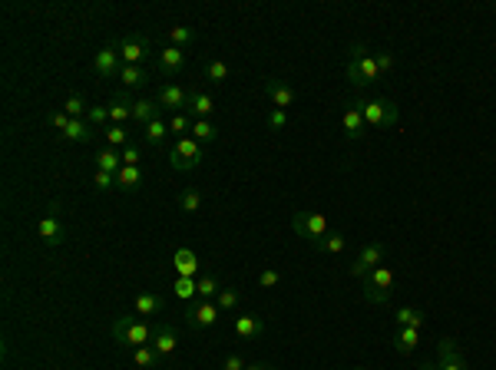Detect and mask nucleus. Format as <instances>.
I'll list each match as a JSON object with an SVG mask.
<instances>
[{
	"label": "nucleus",
	"mask_w": 496,
	"mask_h": 370,
	"mask_svg": "<svg viewBox=\"0 0 496 370\" xmlns=\"http://www.w3.org/2000/svg\"><path fill=\"white\" fill-rule=\"evenodd\" d=\"M347 79H351V87L354 89H371L378 87L380 79V66H378V56L371 53L364 44H351V50H347Z\"/></svg>",
	"instance_id": "f257e3e1"
},
{
	"label": "nucleus",
	"mask_w": 496,
	"mask_h": 370,
	"mask_svg": "<svg viewBox=\"0 0 496 370\" xmlns=\"http://www.w3.org/2000/svg\"><path fill=\"white\" fill-rule=\"evenodd\" d=\"M354 103H357V109L364 113V122L371 126V129H390V126H397L400 113H397V106H394L390 99H384V96H357Z\"/></svg>",
	"instance_id": "f03ea898"
},
{
	"label": "nucleus",
	"mask_w": 496,
	"mask_h": 370,
	"mask_svg": "<svg viewBox=\"0 0 496 370\" xmlns=\"http://www.w3.org/2000/svg\"><path fill=\"white\" fill-rule=\"evenodd\" d=\"M152 331H156V327H152L146 317H116V321H113V338H116V344L132 347V350L152 344Z\"/></svg>",
	"instance_id": "7ed1b4c3"
},
{
	"label": "nucleus",
	"mask_w": 496,
	"mask_h": 370,
	"mask_svg": "<svg viewBox=\"0 0 496 370\" xmlns=\"http://www.w3.org/2000/svg\"><path fill=\"white\" fill-rule=\"evenodd\" d=\"M116 50L126 66H146L149 60H156V50H152L149 37H142V33H126L116 44Z\"/></svg>",
	"instance_id": "20e7f679"
},
{
	"label": "nucleus",
	"mask_w": 496,
	"mask_h": 370,
	"mask_svg": "<svg viewBox=\"0 0 496 370\" xmlns=\"http://www.w3.org/2000/svg\"><path fill=\"white\" fill-rule=\"evenodd\" d=\"M205 159V149L202 142H195L192 136H182V139H175V146L169 149V165H173L175 172H192L195 165Z\"/></svg>",
	"instance_id": "39448f33"
},
{
	"label": "nucleus",
	"mask_w": 496,
	"mask_h": 370,
	"mask_svg": "<svg viewBox=\"0 0 496 370\" xmlns=\"http://www.w3.org/2000/svg\"><path fill=\"white\" fill-rule=\"evenodd\" d=\"M394 294V268L380 264L364 278V301L367 305H384Z\"/></svg>",
	"instance_id": "423d86ee"
},
{
	"label": "nucleus",
	"mask_w": 496,
	"mask_h": 370,
	"mask_svg": "<svg viewBox=\"0 0 496 370\" xmlns=\"http://www.w3.org/2000/svg\"><path fill=\"white\" fill-rule=\"evenodd\" d=\"M37 235L44 238L46 248H56V245H63V238H66V222H63V215H60V202H50L46 215L40 218V225H37Z\"/></svg>",
	"instance_id": "0eeeda50"
},
{
	"label": "nucleus",
	"mask_w": 496,
	"mask_h": 370,
	"mask_svg": "<svg viewBox=\"0 0 496 370\" xmlns=\"http://www.w3.org/2000/svg\"><path fill=\"white\" fill-rule=\"evenodd\" d=\"M384 255H388L384 241H367L364 248L357 251L354 264H351V274H354V278H367L374 268H380V264H384Z\"/></svg>",
	"instance_id": "6e6552de"
},
{
	"label": "nucleus",
	"mask_w": 496,
	"mask_h": 370,
	"mask_svg": "<svg viewBox=\"0 0 496 370\" xmlns=\"http://www.w3.org/2000/svg\"><path fill=\"white\" fill-rule=\"evenodd\" d=\"M292 229L298 231V238L318 241L321 235H328V218H324L321 212H294Z\"/></svg>",
	"instance_id": "1a4fd4ad"
},
{
	"label": "nucleus",
	"mask_w": 496,
	"mask_h": 370,
	"mask_svg": "<svg viewBox=\"0 0 496 370\" xmlns=\"http://www.w3.org/2000/svg\"><path fill=\"white\" fill-rule=\"evenodd\" d=\"M222 311H218L216 301H195V305L185 307V324L192 331H205V327H216Z\"/></svg>",
	"instance_id": "9d476101"
},
{
	"label": "nucleus",
	"mask_w": 496,
	"mask_h": 370,
	"mask_svg": "<svg viewBox=\"0 0 496 370\" xmlns=\"http://www.w3.org/2000/svg\"><path fill=\"white\" fill-rule=\"evenodd\" d=\"M437 367L440 370H470L464 350L457 347V340L453 338H443L440 344H437Z\"/></svg>",
	"instance_id": "9b49d317"
},
{
	"label": "nucleus",
	"mask_w": 496,
	"mask_h": 370,
	"mask_svg": "<svg viewBox=\"0 0 496 370\" xmlns=\"http://www.w3.org/2000/svg\"><path fill=\"white\" fill-rule=\"evenodd\" d=\"M156 103L162 106V113H185L189 106V93L175 83H162L159 93H156Z\"/></svg>",
	"instance_id": "f8f14e48"
},
{
	"label": "nucleus",
	"mask_w": 496,
	"mask_h": 370,
	"mask_svg": "<svg viewBox=\"0 0 496 370\" xmlns=\"http://www.w3.org/2000/svg\"><path fill=\"white\" fill-rule=\"evenodd\" d=\"M93 70H97L99 77H106V79H119V70H123V56H119L116 44L103 46V50L93 56Z\"/></svg>",
	"instance_id": "ddd939ff"
},
{
	"label": "nucleus",
	"mask_w": 496,
	"mask_h": 370,
	"mask_svg": "<svg viewBox=\"0 0 496 370\" xmlns=\"http://www.w3.org/2000/svg\"><path fill=\"white\" fill-rule=\"evenodd\" d=\"M156 70H159L162 77H179V70L185 66V50H179V46H162V50H156Z\"/></svg>",
	"instance_id": "4468645a"
},
{
	"label": "nucleus",
	"mask_w": 496,
	"mask_h": 370,
	"mask_svg": "<svg viewBox=\"0 0 496 370\" xmlns=\"http://www.w3.org/2000/svg\"><path fill=\"white\" fill-rule=\"evenodd\" d=\"M341 129H345L347 139H361L367 129V122H364V113L357 109V103H347L345 113H341Z\"/></svg>",
	"instance_id": "2eb2a0df"
},
{
	"label": "nucleus",
	"mask_w": 496,
	"mask_h": 370,
	"mask_svg": "<svg viewBox=\"0 0 496 370\" xmlns=\"http://www.w3.org/2000/svg\"><path fill=\"white\" fill-rule=\"evenodd\" d=\"M265 93H268V99H271V106L275 109H285L288 113V106L294 103V89L288 87V83H281V79H265Z\"/></svg>",
	"instance_id": "dca6fc26"
},
{
	"label": "nucleus",
	"mask_w": 496,
	"mask_h": 370,
	"mask_svg": "<svg viewBox=\"0 0 496 370\" xmlns=\"http://www.w3.org/2000/svg\"><path fill=\"white\" fill-rule=\"evenodd\" d=\"M152 347L159 350V357H173L175 347H179V338H175V331L169 324H156V331H152Z\"/></svg>",
	"instance_id": "f3484780"
},
{
	"label": "nucleus",
	"mask_w": 496,
	"mask_h": 370,
	"mask_svg": "<svg viewBox=\"0 0 496 370\" xmlns=\"http://www.w3.org/2000/svg\"><path fill=\"white\" fill-rule=\"evenodd\" d=\"M185 109H189L192 120H209V116L216 113V99L209 96L205 89H192V93H189V106Z\"/></svg>",
	"instance_id": "a211bd4d"
},
{
	"label": "nucleus",
	"mask_w": 496,
	"mask_h": 370,
	"mask_svg": "<svg viewBox=\"0 0 496 370\" xmlns=\"http://www.w3.org/2000/svg\"><path fill=\"white\" fill-rule=\"evenodd\" d=\"M265 334V321L259 314H238L235 317V338L242 340H259Z\"/></svg>",
	"instance_id": "6ab92c4d"
},
{
	"label": "nucleus",
	"mask_w": 496,
	"mask_h": 370,
	"mask_svg": "<svg viewBox=\"0 0 496 370\" xmlns=\"http://www.w3.org/2000/svg\"><path fill=\"white\" fill-rule=\"evenodd\" d=\"M132 120H136L142 129H146L149 122L162 120V106L156 103V99H136V103H132Z\"/></svg>",
	"instance_id": "aec40b11"
},
{
	"label": "nucleus",
	"mask_w": 496,
	"mask_h": 370,
	"mask_svg": "<svg viewBox=\"0 0 496 370\" xmlns=\"http://www.w3.org/2000/svg\"><path fill=\"white\" fill-rule=\"evenodd\" d=\"M173 262H175L179 278H199V255L192 248H179L173 255Z\"/></svg>",
	"instance_id": "412c9836"
},
{
	"label": "nucleus",
	"mask_w": 496,
	"mask_h": 370,
	"mask_svg": "<svg viewBox=\"0 0 496 370\" xmlns=\"http://www.w3.org/2000/svg\"><path fill=\"white\" fill-rule=\"evenodd\" d=\"M149 66H126L123 63V70H119V83L126 89H140V87H146L149 83Z\"/></svg>",
	"instance_id": "4be33fe9"
},
{
	"label": "nucleus",
	"mask_w": 496,
	"mask_h": 370,
	"mask_svg": "<svg viewBox=\"0 0 496 370\" xmlns=\"http://www.w3.org/2000/svg\"><path fill=\"white\" fill-rule=\"evenodd\" d=\"M126 120H132V99H130V93H119V96H113V103H109V122H113V126H123Z\"/></svg>",
	"instance_id": "5701e85b"
},
{
	"label": "nucleus",
	"mask_w": 496,
	"mask_h": 370,
	"mask_svg": "<svg viewBox=\"0 0 496 370\" xmlns=\"http://www.w3.org/2000/svg\"><path fill=\"white\" fill-rule=\"evenodd\" d=\"M142 179H146V175H142L140 165H123V169L116 172V189H123V192H136V189L142 185Z\"/></svg>",
	"instance_id": "b1692460"
},
{
	"label": "nucleus",
	"mask_w": 496,
	"mask_h": 370,
	"mask_svg": "<svg viewBox=\"0 0 496 370\" xmlns=\"http://www.w3.org/2000/svg\"><path fill=\"white\" fill-rule=\"evenodd\" d=\"M60 136H63L66 142H89L93 136H97V129H93L87 120H70V126H66Z\"/></svg>",
	"instance_id": "393cba45"
},
{
	"label": "nucleus",
	"mask_w": 496,
	"mask_h": 370,
	"mask_svg": "<svg viewBox=\"0 0 496 370\" xmlns=\"http://www.w3.org/2000/svg\"><path fill=\"white\" fill-rule=\"evenodd\" d=\"M97 169L99 172H113L116 175L119 169H123V153H116L113 146H103L97 153Z\"/></svg>",
	"instance_id": "a878e982"
},
{
	"label": "nucleus",
	"mask_w": 496,
	"mask_h": 370,
	"mask_svg": "<svg viewBox=\"0 0 496 370\" xmlns=\"http://www.w3.org/2000/svg\"><path fill=\"white\" fill-rule=\"evenodd\" d=\"M390 344H394L400 354H410V350L421 344V331H417V327H400L397 334L390 338Z\"/></svg>",
	"instance_id": "bb28decb"
},
{
	"label": "nucleus",
	"mask_w": 496,
	"mask_h": 370,
	"mask_svg": "<svg viewBox=\"0 0 496 370\" xmlns=\"http://www.w3.org/2000/svg\"><path fill=\"white\" fill-rule=\"evenodd\" d=\"M311 248L328 251V255H341V251L347 248V238L341 235V231H328V235H321L318 241H311Z\"/></svg>",
	"instance_id": "cd10ccee"
},
{
	"label": "nucleus",
	"mask_w": 496,
	"mask_h": 370,
	"mask_svg": "<svg viewBox=\"0 0 496 370\" xmlns=\"http://www.w3.org/2000/svg\"><path fill=\"white\" fill-rule=\"evenodd\" d=\"M232 77V70H228V63L225 60H218V56H212L209 63H205V79L212 83V87H222L225 79Z\"/></svg>",
	"instance_id": "c85d7f7f"
},
{
	"label": "nucleus",
	"mask_w": 496,
	"mask_h": 370,
	"mask_svg": "<svg viewBox=\"0 0 496 370\" xmlns=\"http://www.w3.org/2000/svg\"><path fill=\"white\" fill-rule=\"evenodd\" d=\"M195 142H202V146H209V142L218 139V126L212 120H195L192 122V132H189Z\"/></svg>",
	"instance_id": "c756f323"
},
{
	"label": "nucleus",
	"mask_w": 496,
	"mask_h": 370,
	"mask_svg": "<svg viewBox=\"0 0 496 370\" xmlns=\"http://www.w3.org/2000/svg\"><path fill=\"white\" fill-rule=\"evenodd\" d=\"M162 311L159 294H136V317H152Z\"/></svg>",
	"instance_id": "7c9ffc66"
},
{
	"label": "nucleus",
	"mask_w": 496,
	"mask_h": 370,
	"mask_svg": "<svg viewBox=\"0 0 496 370\" xmlns=\"http://www.w3.org/2000/svg\"><path fill=\"white\" fill-rule=\"evenodd\" d=\"M195 281H199V301H216L218 291H222V281L216 274H199Z\"/></svg>",
	"instance_id": "2f4dec72"
},
{
	"label": "nucleus",
	"mask_w": 496,
	"mask_h": 370,
	"mask_svg": "<svg viewBox=\"0 0 496 370\" xmlns=\"http://www.w3.org/2000/svg\"><path fill=\"white\" fill-rule=\"evenodd\" d=\"M394 321H397L400 327H417V331H421V327H423V311H421V307H397V311H394Z\"/></svg>",
	"instance_id": "473e14b6"
},
{
	"label": "nucleus",
	"mask_w": 496,
	"mask_h": 370,
	"mask_svg": "<svg viewBox=\"0 0 496 370\" xmlns=\"http://www.w3.org/2000/svg\"><path fill=\"white\" fill-rule=\"evenodd\" d=\"M63 113L70 116V120H87L89 106L83 103V96H80V93H70V96L63 99Z\"/></svg>",
	"instance_id": "72a5a7b5"
},
{
	"label": "nucleus",
	"mask_w": 496,
	"mask_h": 370,
	"mask_svg": "<svg viewBox=\"0 0 496 370\" xmlns=\"http://www.w3.org/2000/svg\"><path fill=\"white\" fill-rule=\"evenodd\" d=\"M159 350L152 347V344H146V347H136L132 350V364H136V367H156V364H159Z\"/></svg>",
	"instance_id": "f704fd0d"
},
{
	"label": "nucleus",
	"mask_w": 496,
	"mask_h": 370,
	"mask_svg": "<svg viewBox=\"0 0 496 370\" xmlns=\"http://www.w3.org/2000/svg\"><path fill=\"white\" fill-rule=\"evenodd\" d=\"M179 208L189 212V215H195V212L202 208V192H199V189H182V192H179Z\"/></svg>",
	"instance_id": "c9c22d12"
},
{
	"label": "nucleus",
	"mask_w": 496,
	"mask_h": 370,
	"mask_svg": "<svg viewBox=\"0 0 496 370\" xmlns=\"http://www.w3.org/2000/svg\"><path fill=\"white\" fill-rule=\"evenodd\" d=\"M189 44H195V30H192V27H173V30H169V46L185 50Z\"/></svg>",
	"instance_id": "e433bc0d"
},
{
	"label": "nucleus",
	"mask_w": 496,
	"mask_h": 370,
	"mask_svg": "<svg viewBox=\"0 0 496 370\" xmlns=\"http://www.w3.org/2000/svg\"><path fill=\"white\" fill-rule=\"evenodd\" d=\"M103 136H106V142L113 149H126V146H130V132L123 129V126H113V122H109L106 129H103Z\"/></svg>",
	"instance_id": "4c0bfd02"
},
{
	"label": "nucleus",
	"mask_w": 496,
	"mask_h": 370,
	"mask_svg": "<svg viewBox=\"0 0 496 370\" xmlns=\"http://www.w3.org/2000/svg\"><path fill=\"white\" fill-rule=\"evenodd\" d=\"M192 116H185V113H173V116H169V132H175V136H179V139H182V136H189V132H192Z\"/></svg>",
	"instance_id": "58836bf2"
},
{
	"label": "nucleus",
	"mask_w": 496,
	"mask_h": 370,
	"mask_svg": "<svg viewBox=\"0 0 496 370\" xmlns=\"http://www.w3.org/2000/svg\"><path fill=\"white\" fill-rule=\"evenodd\" d=\"M166 136H169V120H156L146 126V142H152V146H159Z\"/></svg>",
	"instance_id": "ea45409f"
},
{
	"label": "nucleus",
	"mask_w": 496,
	"mask_h": 370,
	"mask_svg": "<svg viewBox=\"0 0 496 370\" xmlns=\"http://www.w3.org/2000/svg\"><path fill=\"white\" fill-rule=\"evenodd\" d=\"M175 294H179L182 301L199 298V281H195V278H179V281H175Z\"/></svg>",
	"instance_id": "a19ab883"
},
{
	"label": "nucleus",
	"mask_w": 496,
	"mask_h": 370,
	"mask_svg": "<svg viewBox=\"0 0 496 370\" xmlns=\"http://www.w3.org/2000/svg\"><path fill=\"white\" fill-rule=\"evenodd\" d=\"M87 122L93 126V129H103V126L109 122V106H89Z\"/></svg>",
	"instance_id": "79ce46f5"
},
{
	"label": "nucleus",
	"mask_w": 496,
	"mask_h": 370,
	"mask_svg": "<svg viewBox=\"0 0 496 370\" xmlns=\"http://www.w3.org/2000/svg\"><path fill=\"white\" fill-rule=\"evenodd\" d=\"M216 305H218V311H222V314H225V311H232V307L238 305V291H235V288H222V291H218V298H216Z\"/></svg>",
	"instance_id": "37998d69"
},
{
	"label": "nucleus",
	"mask_w": 496,
	"mask_h": 370,
	"mask_svg": "<svg viewBox=\"0 0 496 370\" xmlns=\"http://www.w3.org/2000/svg\"><path fill=\"white\" fill-rule=\"evenodd\" d=\"M123 153V165H140V159H142V149L136 146V142H130L126 149H119Z\"/></svg>",
	"instance_id": "c03bdc74"
},
{
	"label": "nucleus",
	"mask_w": 496,
	"mask_h": 370,
	"mask_svg": "<svg viewBox=\"0 0 496 370\" xmlns=\"http://www.w3.org/2000/svg\"><path fill=\"white\" fill-rule=\"evenodd\" d=\"M285 126H288V113H285V109H271L268 113V129H285Z\"/></svg>",
	"instance_id": "a18cd8bd"
},
{
	"label": "nucleus",
	"mask_w": 496,
	"mask_h": 370,
	"mask_svg": "<svg viewBox=\"0 0 496 370\" xmlns=\"http://www.w3.org/2000/svg\"><path fill=\"white\" fill-rule=\"evenodd\" d=\"M93 182H97L99 192H109V189H116V175H113V172H99V169H97V179H93Z\"/></svg>",
	"instance_id": "49530a36"
},
{
	"label": "nucleus",
	"mask_w": 496,
	"mask_h": 370,
	"mask_svg": "<svg viewBox=\"0 0 496 370\" xmlns=\"http://www.w3.org/2000/svg\"><path fill=\"white\" fill-rule=\"evenodd\" d=\"M281 281V274L275 272V268H265V272L259 274V288H278Z\"/></svg>",
	"instance_id": "de8ad7c7"
},
{
	"label": "nucleus",
	"mask_w": 496,
	"mask_h": 370,
	"mask_svg": "<svg viewBox=\"0 0 496 370\" xmlns=\"http://www.w3.org/2000/svg\"><path fill=\"white\" fill-rule=\"evenodd\" d=\"M374 56H378V66H380V77H388L390 70H394V53H390V50H388V53H374Z\"/></svg>",
	"instance_id": "09e8293b"
},
{
	"label": "nucleus",
	"mask_w": 496,
	"mask_h": 370,
	"mask_svg": "<svg viewBox=\"0 0 496 370\" xmlns=\"http://www.w3.org/2000/svg\"><path fill=\"white\" fill-rule=\"evenodd\" d=\"M245 357H238V354H228L225 360H222V370H245Z\"/></svg>",
	"instance_id": "8fccbe9b"
},
{
	"label": "nucleus",
	"mask_w": 496,
	"mask_h": 370,
	"mask_svg": "<svg viewBox=\"0 0 496 370\" xmlns=\"http://www.w3.org/2000/svg\"><path fill=\"white\" fill-rule=\"evenodd\" d=\"M50 126H54L56 132H63L66 126H70V116H66L63 109H60V113H54V120H50Z\"/></svg>",
	"instance_id": "3c124183"
},
{
	"label": "nucleus",
	"mask_w": 496,
	"mask_h": 370,
	"mask_svg": "<svg viewBox=\"0 0 496 370\" xmlns=\"http://www.w3.org/2000/svg\"><path fill=\"white\" fill-rule=\"evenodd\" d=\"M245 370H271V364H248Z\"/></svg>",
	"instance_id": "603ef678"
},
{
	"label": "nucleus",
	"mask_w": 496,
	"mask_h": 370,
	"mask_svg": "<svg viewBox=\"0 0 496 370\" xmlns=\"http://www.w3.org/2000/svg\"><path fill=\"white\" fill-rule=\"evenodd\" d=\"M421 370H440L437 364H421Z\"/></svg>",
	"instance_id": "864d4df0"
},
{
	"label": "nucleus",
	"mask_w": 496,
	"mask_h": 370,
	"mask_svg": "<svg viewBox=\"0 0 496 370\" xmlns=\"http://www.w3.org/2000/svg\"><path fill=\"white\" fill-rule=\"evenodd\" d=\"M351 370H367V367H351Z\"/></svg>",
	"instance_id": "5fc2aeb1"
}]
</instances>
